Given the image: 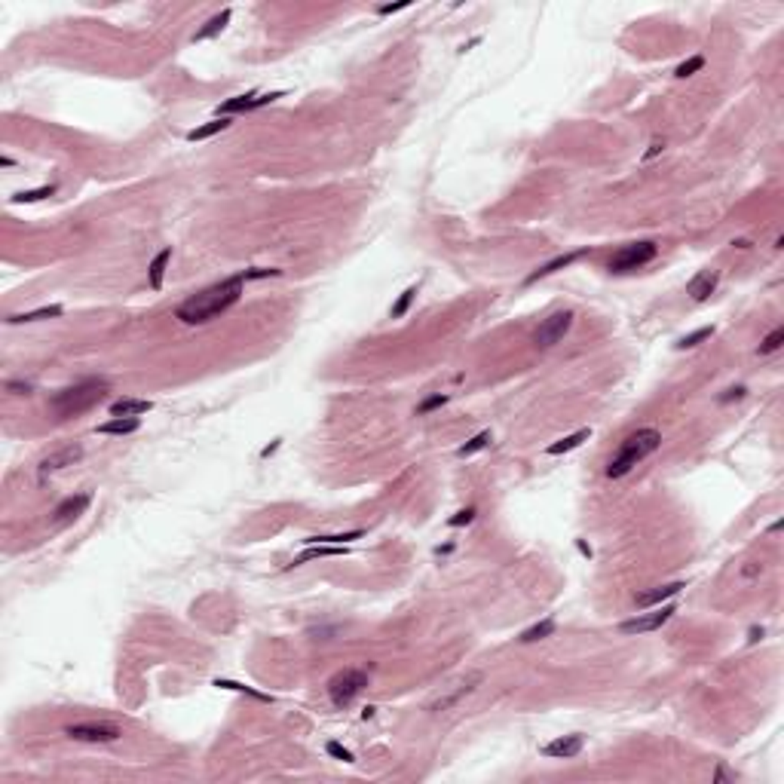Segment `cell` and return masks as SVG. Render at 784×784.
Segmentation results:
<instances>
[{"label":"cell","instance_id":"1","mask_svg":"<svg viewBox=\"0 0 784 784\" xmlns=\"http://www.w3.org/2000/svg\"><path fill=\"white\" fill-rule=\"evenodd\" d=\"M242 282H245V276L239 273V276H230V279L215 282V285H209V288L196 291V295H190L187 301L175 310V319H181L184 325H205V322H212V319H218L221 312L230 310L233 304H239Z\"/></svg>","mask_w":784,"mask_h":784},{"label":"cell","instance_id":"2","mask_svg":"<svg viewBox=\"0 0 784 784\" xmlns=\"http://www.w3.org/2000/svg\"><path fill=\"white\" fill-rule=\"evenodd\" d=\"M662 447V432L659 429H637L631 432L628 438L619 445V451L610 457L607 463V478H625L637 463H644L650 454H655Z\"/></svg>","mask_w":784,"mask_h":784},{"label":"cell","instance_id":"3","mask_svg":"<svg viewBox=\"0 0 784 784\" xmlns=\"http://www.w3.org/2000/svg\"><path fill=\"white\" fill-rule=\"evenodd\" d=\"M104 395H108V383L98 380V377H89V380H80V383H74V386L55 392V395L49 398V408H53L62 420L80 417V414H86V411L95 408L98 402H104Z\"/></svg>","mask_w":784,"mask_h":784},{"label":"cell","instance_id":"4","mask_svg":"<svg viewBox=\"0 0 784 784\" xmlns=\"http://www.w3.org/2000/svg\"><path fill=\"white\" fill-rule=\"evenodd\" d=\"M365 687H368L365 668H344V671H337L328 680V698L337 708H346V704H353L355 698L365 693Z\"/></svg>","mask_w":784,"mask_h":784},{"label":"cell","instance_id":"5","mask_svg":"<svg viewBox=\"0 0 784 784\" xmlns=\"http://www.w3.org/2000/svg\"><path fill=\"white\" fill-rule=\"evenodd\" d=\"M655 254H659V245H655V242H650V239L631 242V245H622L610 258V270L613 273H628V270H637V267H644V263H650Z\"/></svg>","mask_w":784,"mask_h":784},{"label":"cell","instance_id":"6","mask_svg":"<svg viewBox=\"0 0 784 784\" xmlns=\"http://www.w3.org/2000/svg\"><path fill=\"white\" fill-rule=\"evenodd\" d=\"M573 310H558V312H552L548 319H543L539 322V328H536V334H533V344H536L539 349H548V346H554V344H561L564 340V334L573 328Z\"/></svg>","mask_w":784,"mask_h":784},{"label":"cell","instance_id":"7","mask_svg":"<svg viewBox=\"0 0 784 784\" xmlns=\"http://www.w3.org/2000/svg\"><path fill=\"white\" fill-rule=\"evenodd\" d=\"M68 738H77V741H117L123 736V729L113 723H74L65 729Z\"/></svg>","mask_w":784,"mask_h":784},{"label":"cell","instance_id":"8","mask_svg":"<svg viewBox=\"0 0 784 784\" xmlns=\"http://www.w3.org/2000/svg\"><path fill=\"white\" fill-rule=\"evenodd\" d=\"M671 616H674V607H671V604H662L655 613H644V616H634V619H628V622H622V625H619V631H622V634H646V631L662 628V625H665Z\"/></svg>","mask_w":784,"mask_h":784},{"label":"cell","instance_id":"9","mask_svg":"<svg viewBox=\"0 0 784 784\" xmlns=\"http://www.w3.org/2000/svg\"><path fill=\"white\" fill-rule=\"evenodd\" d=\"M276 98H282V92H267V95H258V92H245V95L227 98L224 104H218V117H230V113H245V111L263 108V104L276 102Z\"/></svg>","mask_w":784,"mask_h":784},{"label":"cell","instance_id":"10","mask_svg":"<svg viewBox=\"0 0 784 784\" xmlns=\"http://www.w3.org/2000/svg\"><path fill=\"white\" fill-rule=\"evenodd\" d=\"M80 457H83V447H80V445L62 447V451L49 454V457L40 463V475H53V472H59V469H65V466H74V463L80 460Z\"/></svg>","mask_w":784,"mask_h":784},{"label":"cell","instance_id":"11","mask_svg":"<svg viewBox=\"0 0 784 784\" xmlns=\"http://www.w3.org/2000/svg\"><path fill=\"white\" fill-rule=\"evenodd\" d=\"M683 588H687V582H668V586H655L650 591H640L634 601H637V607H655V604L671 601V597L680 595Z\"/></svg>","mask_w":784,"mask_h":784},{"label":"cell","instance_id":"12","mask_svg":"<svg viewBox=\"0 0 784 784\" xmlns=\"http://www.w3.org/2000/svg\"><path fill=\"white\" fill-rule=\"evenodd\" d=\"M86 505H89V494L68 496V500H62L59 505H55L53 521H55V524H68V521H74L77 515H83V512H86Z\"/></svg>","mask_w":784,"mask_h":784},{"label":"cell","instance_id":"13","mask_svg":"<svg viewBox=\"0 0 784 784\" xmlns=\"http://www.w3.org/2000/svg\"><path fill=\"white\" fill-rule=\"evenodd\" d=\"M582 751V736H561L554 741H548L543 747L545 757H554V760H570Z\"/></svg>","mask_w":784,"mask_h":784},{"label":"cell","instance_id":"14","mask_svg":"<svg viewBox=\"0 0 784 784\" xmlns=\"http://www.w3.org/2000/svg\"><path fill=\"white\" fill-rule=\"evenodd\" d=\"M717 282H720L717 270H702V273H696L693 279H689L687 291H689V297H693V301H708V295H714Z\"/></svg>","mask_w":784,"mask_h":784},{"label":"cell","instance_id":"15","mask_svg":"<svg viewBox=\"0 0 784 784\" xmlns=\"http://www.w3.org/2000/svg\"><path fill=\"white\" fill-rule=\"evenodd\" d=\"M582 254H588V248H579V252H570V254H561V258H554V261H548V263H543L539 270H533L530 276H527V285H533V282H539V279H545V276H552V273H558V270H564V267H570L573 261H579Z\"/></svg>","mask_w":784,"mask_h":784},{"label":"cell","instance_id":"16","mask_svg":"<svg viewBox=\"0 0 784 784\" xmlns=\"http://www.w3.org/2000/svg\"><path fill=\"white\" fill-rule=\"evenodd\" d=\"M153 408L151 398H117L111 404V417H138Z\"/></svg>","mask_w":784,"mask_h":784},{"label":"cell","instance_id":"17","mask_svg":"<svg viewBox=\"0 0 784 784\" xmlns=\"http://www.w3.org/2000/svg\"><path fill=\"white\" fill-rule=\"evenodd\" d=\"M141 420L138 417H113L108 420V423H98V436H132V432H138Z\"/></svg>","mask_w":784,"mask_h":784},{"label":"cell","instance_id":"18","mask_svg":"<svg viewBox=\"0 0 784 784\" xmlns=\"http://www.w3.org/2000/svg\"><path fill=\"white\" fill-rule=\"evenodd\" d=\"M331 554H346V545H312V548H306V552L297 554V558L291 561V567H301L306 561H316V558H331Z\"/></svg>","mask_w":784,"mask_h":784},{"label":"cell","instance_id":"19","mask_svg":"<svg viewBox=\"0 0 784 784\" xmlns=\"http://www.w3.org/2000/svg\"><path fill=\"white\" fill-rule=\"evenodd\" d=\"M62 306L59 304H53V306H40V310H31V312H19V316H10L6 322L10 325H22V322H40V319H55V316H62Z\"/></svg>","mask_w":784,"mask_h":784},{"label":"cell","instance_id":"20","mask_svg":"<svg viewBox=\"0 0 784 784\" xmlns=\"http://www.w3.org/2000/svg\"><path fill=\"white\" fill-rule=\"evenodd\" d=\"M227 22H230V10H221L218 16H212L209 22H205V25L194 34V44H196V40H209V37H215V34H221V31L227 28Z\"/></svg>","mask_w":784,"mask_h":784},{"label":"cell","instance_id":"21","mask_svg":"<svg viewBox=\"0 0 784 784\" xmlns=\"http://www.w3.org/2000/svg\"><path fill=\"white\" fill-rule=\"evenodd\" d=\"M169 261H172V248H162V252L151 261V288H153V291L162 288V276H166Z\"/></svg>","mask_w":784,"mask_h":784},{"label":"cell","instance_id":"22","mask_svg":"<svg viewBox=\"0 0 784 784\" xmlns=\"http://www.w3.org/2000/svg\"><path fill=\"white\" fill-rule=\"evenodd\" d=\"M588 436H591V429H576L573 436H567V438H561V441H554L552 447H548V454L552 457H558V454H567V451H576V447L582 445V441H588Z\"/></svg>","mask_w":784,"mask_h":784},{"label":"cell","instance_id":"23","mask_svg":"<svg viewBox=\"0 0 784 784\" xmlns=\"http://www.w3.org/2000/svg\"><path fill=\"white\" fill-rule=\"evenodd\" d=\"M224 129H230V117H215L212 123H205V126H199V129L187 132V141H203V138H212V135H218V132H224Z\"/></svg>","mask_w":784,"mask_h":784},{"label":"cell","instance_id":"24","mask_svg":"<svg viewBox=\"0 0 784 784\" xmlns=\"http://www.w3.org/2000/svg\"><path fill=\"white\" fill-rule=\"evenodd\" d=\"M554 631V619H543V622H536V625H530L527 631H521V644H533V640H543V637H548V634Z\"/></svg>","mask_w":784,"mask_h":784},{"label":"cell","instance_id":"25","mask_svg":"<svg viewBox=\"0 0 784 784\" xmlns=\"http://www.w3.org/2000/svg\"><path fill=\"white\" fill-rule=\"evenodd\" d=\"M490 441H494V438H490V429H484V432H478V436H475L472 441H466V445L460 447V451H457V457H472V454L484 451V447H487Z\"/></svg>","mask_w":784,"mask_h":784},{"label":"cell","instance_id":"26","mask_svg":"<svg viewBox=\"0 0 784 784\" xmlns=\"http://www.w3.org/2000/svg\"><path fill=\"white\" fill-rule=\"evenodd\" d=\"M53 194H55V184H46V187H37V190H22V194L12 196V203H40V199H46Z\"/></svg>","mask_w":784,"mask_h":784},{"label":"cell","instance_id":"27","mask_svg":"<svg viewBox=\"0 0 784 784\" xmlns=\"http://www.w3.org/2000/svg\"><path fill=\"white\" fill-rule=\"evenodd\" d=\"M704 68V55H693V59H687V62H680V65L674 68V77H680V80H687V77H693L696 71H702Z\"/></svg>","mask_w":784,"mask_h":784},{"label":"cell","instance_id":"28","mask_svg":"<svg viewBox=\"0 0 784 784\" xmlns=\"http://www.w3.org/2000/svg\"><path fill=\"white\" fill-rule=\"evenodd\" d=\"M414 297H417V285H411L408 291H402V297H398L395 306H392V319H402L404 312H408V306L414 304Z\"/></svg>","mask_w":784,"mask_h":784},{"label":"cell","instance_id":"29","mask_svg":"<svg viewBox=\"0 0 784 784\" xmlns=\"http://www.w3.org/2000/svg\"><path fill=\"white\" fill-rule=\"evenodd\" d=\"M781 344H784V328H775V331L766 334V340L760 344V355L775 353V349H781Z\"/></svg>","mask_w":784,"mask_h":784},{"label":"cell","instance_id":"30","mask_svg":"<svg viewBox=\"0 0 784 784\" xmlns=\"http://www.w3.org/2000/svg\"><path fill=\"white\" fill-rule=\"evenodd\" d=\"M711 334H714V328H711V325H704V328H698V331H693V334H687V337H683V340H680V344H677V346H680V349H689V346H698V344H702V340H708V337H711Z\"/></svg>","mask_w":784,"mask_h":784},{"label":"cell","instance_id":"31","mask_svg":"<svg viewBox=\"0 0 784 784\" xmlns=\"http://www.w3.org/2000/svg\"><path fill=\"white\" fill-rule=\"evenodd\" d=\"M215 687H221V689H236V693H248V696L261 698V702H270V696H263V693H258V689H252V687H242V683H233V680H215Z\"/></svg>","mask_w":784,"mask_h":784},{"label":"cell","instance_id":"32","mask_svg":"<svg viewBox=\"0 0 784 784\" xmlns=\"http://www.w3.org/2000/svg\"><path fill=\"white\" fill-rule=\"evenodd\" d=\"M328 754H331L334 760H344V763H353L355 757H353V751H346L340 741H328Z\"/></svg>","mask_w":784,"mask_h":784},{"label":"cell","instance_id":"33","mask_svg":"<svg viewBox=\"0 0 784 784\" xmlns=\"http://www.w3.org/2000/svg\"><path fill=\"white\" fill-rule=\"evenodd\" d=\"M445 402H447V395H441V392H438V395H432V398H426V402H420V408H417V411H420V414H429V411L441 408Z\"/></svg>","mask_w":784,"mask_h":784},{"label":"cell","instance_id":"34","mask_svg":"<svg viewBox=\"0 0 784 784\" xmlns=\"http://www.w3.org/2000/svg\"><path fill=\"white\" fill-rule=\"evenodd\" d=\"M472 518H475V509H472V505H469V509L457 512V515H454V518H451V521H447V524H451V527H463V524H472Z\"/></svg>","mask_w":784,"mask_h":784},{"label":"cell","instance_id":"35","mask_svg":"<svg viewBox=\"0 0 784 784\" xmlns=\"http://www.w3.org/2000/svg\"><path fill=\"white\" fill-rule=\"evenodd\" d=\"M245 282L248 279H267V276H279V270H263V267H258V270H245Z\"/></svg>","mask_w":784,"mask_h":784},{"label":"cell","instance_id":"36","mask_svg":"<svg viewBox=\"0 0 784 784\" xmlns=\"http://www.w3.org/2000/svg\"><path fill=\"white\" fill-rule=\"evenodd\" d=\"M6 389H10L12 395H31V383H16V380H10V383H6Z\"/></svg>","mask_w":784,"mask_h":784},{"label":"cell","instance_id":"37","mask_svg":"<svg viewBox=\"0 0 784 784\" xmlns=\"http://www.w3.org/2000/svg\"><path fill=\"white\" fill-rule=\"evenodd\" d=\"M662 151H665V141H659V138H655L653 144H650V151L644 153V160H653V156H659Z\"/></svg>","mask_w":784,"mask_h":784},{"label":"cell","instance_id":"38","mask_svg":"<svg viewBox=\"0 0 784 784\" xmlns=\"http://www.w3.org/2000/svg\"><path fill=\"white\" fill-rule=\"evenodd\" d=\"M398 10H408V0H404V3H386V6H380L377 12H380V16H389V12H398Z\"/></svg>","mask_w":784,"mask_h":784},{"label":"cell","instance_id":"39","mask_svg":"<svg viewBox=\"0 0 784 784\" xmlns=\"http://www.w3.org/2000/svg\"><path fill=\"white\" fill-rule=\"evenodd\" d=\"M741 395H745V389H741V386H736V389H729V392H726V395H720V402H729V398H741Z\"/></svg>","mask_w":784,"mask_h":784}]
</instances>
